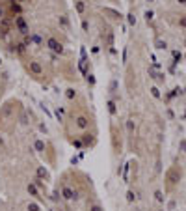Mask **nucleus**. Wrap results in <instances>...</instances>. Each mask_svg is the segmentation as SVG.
<instances>
[{
    "instance_id": "1",
    "label": "nucleus",
    "mask_w": 186,
    "mask_h": 211,
    "mask_svg": "<svg viewBox=\"0 0 186 211\" xmlns=\"http://www.w3.org/2000/svg\"><path fill=\"white\" fill-rule=\"evenodd\" d=\"M71 32L65 0H0V43L23 67L39 66L45 82L74 75Z\"/></svg>"
},
{
    "instance_id": "2",
    "label": "nucleus",
    "mask_w": 186,
    "mask_h": 211,
    "mask_svg": "<svg viewBox=\"0 0 186 211\" xmlns=\"http://www.w3.org/2000/svg\"><path fill=\"white\" fill-rule=\"evenodd\" d=\"M119 2L121 0H73V8L80 19L82 32L88 36L95 32L97 36V43L91 49L95 54L102 49L115 52V26L123 21Z\"/></svg>"
},
{
    "instance_id": "3",
    "label": "nucleus",
    "mask_w": 186,
    "mask_h": 211,
    "mask_svg": "<svg viewBox=\"0 0 186 211\" xmlns=\"http://www.w3.org/2000/svg\"><path fill=\"white\" fill-rule=\"evenodd\" d=\"M88 211H104L99 202H88Z\"/></svg>"
},
{
    "instance_id": "4",
    "label": "nucleus",
    "mask_w": 186,
    "mask_h": 211,
    "mask_svg": "<svg viewBox=\"0 0 186 211\" xmlns=\"http://www.w3.org/2000/svg\"><path fill=\"white\" fill-rule=\"evenodd\" d=\"M26 209H28V211H41V206H39L37 202H34V200H30L28 204H26Z\"/></svg>"
},
{
    "instance_id": "5",
    "label": "nucleus",
    "mask_w": 186,
    "mask_h": 211,
    "mask_svg": "<svg viewBox=\"0 0 186 211\" xmlns=\"http://www.w3.org/2000/svg\"><path fill=\"white\" fill-rule=\"evenodd\" d=\"M155 198H156L158 202H164V194H162L160 191H156V193H155Z\"/></svg>"
},
{
    "instance_id": "6",
    "label": "nucleus",
    "mask_w": 186,
    "mask_h": 211,
    "mask_svg": "<svg viewBox=\"0 0 186 211\" xmlns=\"http://www.w3.org/2000/svg\"><path fill=\"white\" fill-rule=\"evenodd\" d=\"M127 200H128V202H134V193H128V194H127Z\"/></svg>"
},
{
    "instance_id": "7",
    "label": "nucleus",
    "mask_w": 186,
    "mask_h": 211,
    "mask_svg": "<svg viewBox=\"0 0 186 211\" xmlns=\"http://www.w3.org/2000/svg\"><path fill=\"white\" fill-rule=\"evenodd\" d=\"M58 211H67V209H61V207H60V209H58Z\"/></svg>"
}]
</instances>
